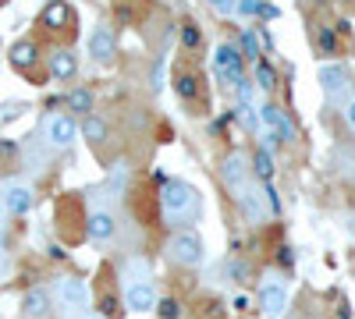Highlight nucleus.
<instances>
[{"label": "nucleus", "mask_w": 355, "mask_h": 319, "mask_svg": "<svg viewBox=\"0 0 355 319\" xmlns=\"http://www.w3.org/2000/svg\"><path fill=\"white\" fill-rule=\"evenodd\" d=\"M160 210L171 224H189L199 213V192L189 181H164L160 188Z\"/></svg>", "instance_id": "1"}, {"label": "nucleus", "mask_w": 355, "mask_h": 319, "mask_svg": "<svg viewBox=\"0 0 355 319\" xmlns=\"http://www.w3.org/2000/svg\"><path fill=\"white\" fill-rule=\"evenodd\" d=\"M202 238L192 235V230H178V235L167 241V255H171V263L178 266H199L202 263Z\"/></svg>", "instance_id": "2"}, {"label": "nucleus", "mask_w": 355, "mask_h": 319, "mask_svg": "<svg viewBox=\"0 0 355 319\" xmlns=\"http://www.w3.org/2000/svg\"><path fill=\"white\" fill-rule=\"evenodd\" d=\"M75 138H78V125L68 113H50L43 121V142L50 149H68V146H75Z\"/></svg>", "instance_id": "3"}, {"label": "nucleus", "mask_w": 355, "mask_h": 319, "mask_svg": "<svg viewBox=\"0 0 355 319\" xmlns=\"http://www.w3.org/2000/svg\"><path fill=\"white\" fill-rule=\"evenodd\" d=\"M320 89H323V96H327V103L345 107V100L352 96L348 71H345L341 64H327V68H320Z\"/></svg>", "instance_id": "4"}, {"label": "nucleus", "mask_w": 355, "mask_h": 319, "mask_svg": "<svg viewBox=\"0 0 355 319\" xmlns=\"http://www.w3.org/2000/svg\"><path fill=\"white\" fill-rule=\"evenodd\" d=\"M89 302V287L85 280L78 277H61L57 280V309H61L64 316H78Z\"/></svg>", "instance_id": "5"}, {"label": "nucleus", "mask_w": 355, "mask_h": 319, "mask_svg": "<svg viewBox=\"0 0 355 319\" xmlns=\"http://www.w3.org/2000/svg\"><path fill=\"white\" fill-rule=\"evenodd\" d=\"M239 206L245 210L249 220H263L266 213H277V195L270 188H242L239 192Z\"/></svg>", "instance_id": "6"}, {"label": "nucleus", "mask_w": 355, "mask_h": 319, "mask_svg": "<svg viewBox=\"0 0 355 319\" xmlns=\"http://www.w3.org/2000/svg\"><path fill=\"white\" fill-rule=\"evenodd\" d=\"M33 202H36L33 185H25V181H4L0 185V206H4L8 213L21 217V213L33 210Z\"/></svg>", "instance_id": "7"}, {"label": "nucleus", "mask_w": 355, "mask_h": 319, "mask_svg": "<svg viewBox=\"0 0 355 319\" xmlns=\"http://www.w3.org/2000/svg\"><path fill=\"white\" fill-rule=\"evenodd\" d=\"M249 160L242 156V153H231V156H224V163H220V178H224V185L231 188V192H242L245 185H249Z\"/></svg>", "instance_id": "8"}, {"label": "nucleus", "mask_w": 355, "mask_h": 319, "mask_svg": "<svg viewBox=\"0 0 355 319\" xmlns=\"http://www.w3.org/2000/svg\"><path fill=\"white\" fill-rule=\"evenodd\" d=\"M214 64H217V71H220V78L234 89V82L242 78V53H239V46H231V43H224V46H217V57H214Z\"/></svg>", "instance_id": "9"}, {"label": "nucleus", "mask_w": 355, "mask_h": 319, "mask_svg": "<svg viewBox=\"0 0 355 319\" xmlns=\"http://www.w3.org/2000/svg\"><path fill=\"white\" fill-rule=\"evenodd\" d=\"M263 125L270 128V138H277V142H291V138H295V125H291V118H288L281 107H274V103H266V107H263Z\"/></svg>", "instance_id": "10"}, {"label": "nucleus", "mask_w": 355, "mask_h": 319, "mask_svg": "<svg viewBox=\"0 0 355 319\" xmlns=\"http://www.w3.org/2000/svg\"><path fill=\"white\" fill-rule=\"evenodd\" d=\"M125 305H128L132 312H153V309H157V291H153V284H150V280H135V284H128Z\"/></svg>", "instance_id": "11"}, {"label": "nucleus", "mask_w": 355, "mask_h": 319, "mask_svg": "<svg viewBox=\"0 0 355 319\" xmlns=\"http://www.w3.org/2000/svg\"><path fill=\"white\" fill-rule=\"evenodd\" d=\"M259 302H263V312L270 316V319H284V309H288V291H284V284L266 280L263 291H259Z\"/></svg>", "instance_id": "12"}, {"label": "nucleus", "mask_w": 355, "mask_h": 319, "mask_svg": "<svg viewBox=\"0 0 355 319\" xmlns=\"http://www.w3.org/2000/svg\"><path fill=\"white\" fill-rule=\"evenodd\" d=\"M8 61H11L15 71H33L36 61H40V46H36L33 39H18V43L8 50Z\"/></svg>", "instance_id": "13"}, {"label": "nucleus", "mask_w": 355, "mask_h": 319, "mask_svg": "<svg viewBox=\"0 0 355 319\" xmlns=\"http://www.w3.org/2000/svg\"><path fill=\"white\" fill-rule=\"evenodd\" d=\"M40 21H43V28H68L71 21H75V11H71V4H64V0H50V4L43 8V15H40Z\"/></svg>", "instance_id": "14"}, {"label": "nucleus", "mask_w": 355, "mask_h": 319, "mask_svg": "<svg viewBox=\"0 0 355 319\" xmlns=\"http://www.w3.org/2000/svg\"><path fill=\"white\" fill-rule=\"evenodd\" d=\"M114 217L107 213V210H93L89 213V220H85V235L93 238V241H110L114 238Z\"/></svg>", "instance_id": "15"}, {"label": "nucleus", "mask_w": 355, "mask_h": 319, "mask_svg": "<svg viewBox=\"0 0 355 319\" xmlns=\"http://www.w3.org/2000/svg\"><path fill=\"white\" fill-rule=\"evenodd\" d=\"M21 316H25V319H46V316H50V295L43 291V287L25 291V298H21Z\"/></svg>", "instance_id": "16"}, {"label": "nucleus", "mask_w": 355, "mask_h": 319, "mask_svg": "<svg viewBox=\"0 0 355 319\" xmlns=\"http://www.w3.org/2000/svg\"><path fill=\"white\" fill-rule=\"evenodd\" d=\"M114 33L107 25H96L93 28V36H89V53H93V61H110L114 57Z\"/></svg>", "instance_id": "17"}, {"label": "nucleus", "mask_w": 355, "mask_h": 319, "mask_svg": "<svg viewBox=\"0 0 355 319\" xmlns=\"http://www.w3.org/2000/svg\"><path fill=\"white\" fill-rule=\"evenodd\" d=\"M75 71H78L75 50H53V53H50V75H53L57 82H68V78H75Z\"/></svg>", "instance_id": "18"}, {"label": "nucleus", "mask_w": 355, "mask_h": 319, "mask_svg": "<svg viewBox=\"0 0 355 319\" xmlns=\"http://www.w3.org/2000/svg\"><path fill=\"white\" fill-rule=\"evenodd\" d=\"M78 135H85L93 146H100V142L107 138V121H100V118H93V113H85L82 118V128H78Z\"/></svg>", "instance_id": "19"}, {"label": "nucleus", "mask_w": 355, "mask_h": 319, "mask_svg": "<svg viewBox=\"0 0 355 319\" xmlns=\"http://www.w3.org/2000/svg\"><path fill=\"white\" fill-rule=\"evenodd\" d=\"M157 316L160 319H182L185 316V305L178 298H157Z\"/></svg>", "instance_id": "20"}, {"label": "nucleus", "mask_w": 355, "mask_h": 319, "mask_svg": "<svg viewBox=\"0 0 355 319\" xmlns=\"http://www.w3.org/2000/svg\"><path fill=\"white\" fill-rule=\"evenodd\" d=\"M174 89H178V96H182V100H196L199 96V78L196 75H178Z\"/></svg>", "instance_id": "21"}, {"label": "nucleus", "mask_w": 355, "mask_h": 319, "mask_svg": "<svg viewBox=\"0 0 355 319\" xmlns=\"http://www.w3.org/2000/svg\"><path fill=\"white\" fill-rule=\"evenodd\" d=\"M68 107H71L75 113H82V118H85V113L93 110V93H89V89H75V93L68 96Z\"/></svg>", "instance_id": "22"}, {"label": "nucleus", "mask_w": 355, "mask_h": 319, "mask_svg": "<svg viewBox=\"0 0 355 319\" xmlns=\"http://www.w3.org/2000/svg\"><path fill=\"white\" fill-rule=\"evenodd\" d=\"M256 82H259V89H266V93L277 85V75H274V68L266 61H256Z\"/></svg>", "instance_id": "23"}, {"label": "nucleus", "mask_w": 355, "mask_h": 319, "mask_svg": "<svg viewBox=\"0 0 355 319\" xmlns=\"http://www.w3.org/2000/svg\"><path fill=\"white\" fill-rule=\"evenodd\" d=\"M252 167H256V178H259V181H270V178H274V160L266 156V153H256Z\"/></svg>", "instance_id": "24"}, {"label": "nucleus", "mask_w": 355, "mask_h": 319, "mask_svg": "<svg viewBox=\"0 0 355 319\" xmlns=\"http://www.w3.org/2000/svg\"><path fill=\"white\" fill-rule=\"evenodd\" d=\"M199 43H202L199 28H196V25H182V46H185V50H199Z\"/></svg>", "instance_id": "25"}, {"label": "nucleus", "mask_w": 355, "mask_h": 319, "mask_svg": "<svg viewBox=\"0 0 355 319\" xmlns=\"http://www.w3.org/2000/svg\"><path fill=\"white\" fill-rule=\"evenodd\" d=\"M224 273L234 277V284H249V270L242 263H224Z\"/></svg>", "instance_id": "26"}, {"label": "nucleus", "mask_w": 355, "mask_h": 319, "mask_svg": "<svg viewBox=\"0 0 355 319\" xmlns=\"http://www.w3.org/2000/svg\"><path fill=\"white\" fill-rule=\"evenodd\" d=\"M21 103H8V107H0V125H8V121H15V118H21Z\"/></svg>", "instance_id": "27"}, {"label": "nucleus", "mask_w": 355, "mask_h": 319, "mask_svg": "<svg viewBox=\"0 0 355 319\" xmlns=\"http://www.w3.org/2000/svg\"><path fill=\"white\" fill-rule=\"evenodd\" d=\"M316 43H320L323 53H334V36L327 33V28H316Z\"/></svg>", "instance_id": "28"}, {"label": "nucleus", "mask_w": 355, "mask_h": 319, "mask_svg": "<svg viewBox=\"0 0 355 319\" xmlns=\"http://www.w3.org/2000/svg\"><path fill=\"white\" fill-rule=\"evenodd\" d=\"M259 8H263V0H239V15H245V18L259 15Z\"/></svg>", "instance_id": "29"}, {"label": "nucleus", "mask_w": 355, "mask_h": 319, "mask_svg": "<svg viewBox=\"0 0 355 319\" xmlns=\"http://www.w3.org/2000/svg\"><path fill=\"white\" fill-rule=\"evenodd\" d=\"M242 50H245V57H252V61H256L259 46H256V36H252V33H245V36H242Z\"/></svg>", "instance_id": "30"}, {"label": "nucleus", "mask_w": 355, "mask_h": 319, "mask_svg": "<svg viewBox=\"0 0 355 319\" xmlns=\"http://www.w3.org/2000/svg\"><path fill=\"white\" fill-rule=\"evenodd\" d=\"M15 156H18V146L8 138H0V160H15Z\"/></svg>", "instance_id": "31"}, {"label": "nucleus", "mask_w": 355, "mask_h": 319, "mask_svg": "<svg viewBox=\"0 0 355 319\" xmlns=\"http://www.w3.org/2000/svg\"><path fill=\"white\" fill-rule=\"evenodd\" d=\"M345 121L355 128V96H348V100H345Z\"/></svg>", "instance_id": "32"}, {"label": "nucleus", "mask_w": 355, "mask_h": 319, "mask_svg": "<svg viewBox=\"0 0 355 319\" xmlns=\"http://www.w3.org/2000/svg\"><path fill=\"white\" fill-rule=\"evenodd\" d=\"M210 8H217L220 15H227V11H234V0H210Z\"/></svg>", "instance_id": "33"}, {"label": "nucleus", "mask_w": 355, "mask_h": 319, "mask_svg": "<svg viewBox=\"0 0 355 319\" xmlns=\"http://www.w3.org/2000/svg\"><path fill=\"white\" fill-rule=\"evenodd\" d=\"M100 309H103V319H107V316H114V312H117V302H114V298H103V302H100Z\"/></svg>", "instance_id": "34"}, {"label": "nucleus", "mask_w": 355, "mask_h": 319, "mask_svg": "<svg viewBox=\"0 0 355 319\" xmlns=\"http://www.w3.org/2000/svg\"><path fill=\"white\" fill-rule=\"evenodd\" d=\"M277 263H281V266H291V248H281V252H277Z\"/></svg>", "instance_id": "35"}, {"label": "nucleus", "mask_w": 355, "mask_h": 319, "mask_svg": "<svg viewBox=\"0 0 355 319\" xmlns=\"http://www.w3.org/2000/svg\"><path fill=\"white\" fill-rule=\"evenodd\" d=\"M85 319H103V316H85Z\"/></svg>", "instance_id": "36"}, {"label": "nucleus", "mask_w": 355, "mask_h": 319, "mask_svg": "<svg viewBox=\"0 0 355 319\" xmlns=\"http://www.w3.org/2000/svg\"><path fill=\"white\" fill-rule=\"evenodd\" d=\"M313 4H327V0H313Z\"/></svg>", "instance_id": "37"}, {"label": "nucleus", "mask_w": 355, "mask_h": 319, "mask_svg": "<svg viewBox=\"0 0 355 319\" xmlns=\"http://www.w3.org/2000/svg\"><path fill=\"white\" fill-rule=\"evenodd\" d=\"M4 4H8V0H0V8H4Z\"/></svg>", "instance_id": "38"}, {"label": "nucleus", "mask_w": 355, "mask_h": 319, "mask_svg": "<svg viewBox=\"0 0 355 319\" xmlns=\"http://www.w3.org/2000/svg\"><path fill=\"white\" fill-rule=\"evenodd\" d=\"M352 230H355V224H352Z\"/></svg>", "instance_id": "39"}]
</instances>
